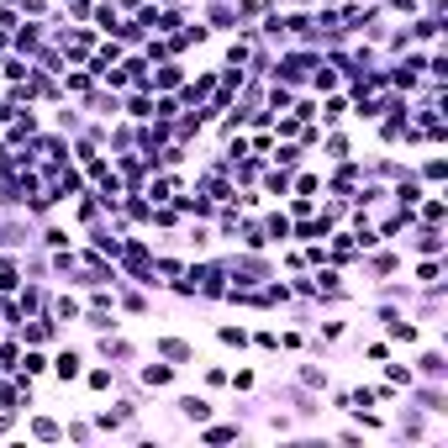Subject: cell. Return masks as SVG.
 <instances>
[{"instance_id":"7a4b0ae2","label":"cell","mask_w":448,"mask_h":448,"mask_svg":"<svg viewBox=\"0 0 448 448\" xmlns=\"http://www.w3.org/2000/svg\"><path fill=\"white\" fill-rule=\"evenodd\" d=\"M80 364H84V359L74 354V348H64V354H53V359H47V369H53V375H59L64 385H74V380H80Z\"/></svg>"},{"instance_id":"d6986e66","label":"cell","mask_w":448,"mask_h":448,"mask_svg":"<svg viewBox=\"0 0 448 448\" xmlns=\"http://www.w3.org/2000/svg\"><path fill=\"white\" fill-rule=\"evenodd\" d=\"M0 74H6V80H27V74H32V64H22V59H6V64H0Z\"/></svg>"},{"instance_id":"836d02e7","label":"cell","mask_w":448,"mask_h":448,"mask_svg":"<svg viewBox=\"0 0 448 448\" xmlns=\"http://www.w3.org/2000/svg\"><path fill=\"white\" fill-rule=\"evenodd\" d=\"M121 306H127L132 317H142V311H148V301H142V295H121Z\"/></svg>"},{"instance_id":"ffe728a7","label":"cell","mask_w":448,"mask_h":448,"mask_svg":"<svg viewBox=\"0 0 448 448\" xmlns=\"http://www.w3.org/2000/svg\"><path fill=\"white\" fill-rule=\"evenodd\" d=\"M100 354H106V359H132V348L121 338H100Z\"/></svg>"},{"instance_id":"8992f818","label":"cell","mask_w":448,"mask_h":448,"mask_svg":"<svg viewBox=\"0 0 448 448\" xmlns=\"http://www.w3.org/2000/svg\"><path fill=\"white\" fill-rule=\"evenodd\" d=\"M154 348H158V354H164V359H174V364H190V359H195V348H190L185 338H158Z\"/></svg>"},{"instance_id":"5bb4252c","label":"cell","mask_w":448,"mask_h":448,"mask_svg":"<svg viewBox=\"0 0 448 448\" xmlns=\"http://www.w3.org/2000/svg\"><path fill=\"white\" fill-rule=\"evenodd\" d=\"M264 237H269V243H285V237H290V216H280V211H274L269 222H264Z\"/></svg>"},{"instance_id":"d590c367","label":"cell","mask_w":448,"mask_h":448,"mask_svg":"<svg viewBox=\"0 0 448 448\" xmlns=\"http://www.w3.org/2000/svg\"><path fill=\"white\" fill-rule=\"evenodd\" d=\"M311 206H317L311 195H295V201H290V211H295V216H311Z\"/></svg>"},{"instance_id":"d4e9b609","label":"cell","mask_w":448,"mask_h":448,"mask_svg":"<svg viewBox=\"0 0 448 448\" xmlns=\"http://www.w3.org/2000/svg\"><path fill=\"white\" fill-rule=\"evenodd\" d=\"M111 380H117V375H111L106 364H95V369H90V390H111Z\"/></svg>"},{"instance_id":"5b68a950","label":"cell","mask_w":448,"mask_h":448,"mask_svg":"<svg viewBox=\"0 0 448 448\" xmlns=\"http://www.w3.org/2000/svg\"><path fill=\"white\" fill-rule=\"evenodd\" d=\"M174 84H185V69H179L174 59H164L158 74H148V90H174Z\"/></svg>"},{"instance_id":"30bf717a","label":"cell","mask_w":448,"mask_h":448,"mask_svg":"<svg viewBox=\"0 0 448 448\" xmlns=\"http://www.w3.org/2000/svg\"><path fill=\"white\" fill-rule=\"evenodd\" d=\"M90 111H95V117H121V100L106 95V90H90Z\"/></svg>"},{"instance_id":"83f0119b","label":"cell","mask_w":448,"mask_h":448,"mask_svg":"<svg viewBox=\"0 0 448 448\" xmlns=\"http://www.w3.org/2000/svg\"><path fill=\"white\" fill-rule=\"evenodd\" d=\"M396 269V253H375V259H369V274H390Z\"/></svg>"},{"instance_id":"9a60e30c","label":"cell","mask_w":448,"mask_h":448,"mask_svg":"<svg viewBox=\"0 0 448 448\" xmlns=\"http://www.w3.org/2000/svg\"><path fill=\"white\" fill-rule=\"evenodd\" d=\"M422 222H427V227L443 222V195H422Z\"/></svg>"},{"instance_id":"9c48e42d","label":"cell","mask_w":448,"mask_h":448,"mask_svg":"<svg viewBox=\"0 0 448 448\" xmlns=\"http://www.w3.org/2000/svg\"><path fill=\"white\" fill-rule=\"evenodd\" d=\"M269 158H274V164H285V169H295L301 158H306V148H301V142H285V148L274 142V148H269Z\"/></svg>"},{"instance_id":"f1b7e54d","label":"cell","mask_w":448,"mask_h":448,"mask_svg":"<svg viewBox=\"0 0 448 448\" xmlns=\"http://www.w3.org/2000/svg\"><path fill=\"white\" fill-rule=\"evenodd\" d=\"M385 380H390V385H412V369H401V364H385Z\"/></svg>"},{"instance_id":"ac0fdd59","label":"cell","mask_w":448,"mask_h":448,"mask_svg":"<svg viewBox=\"0 0 448 448\" xmlns=\"http://www.w3.org/2000/svg\"><path fill=\"white\" fill-rule=\"evenodd\" d=\"M422 375H427V380H443V375H448L443 354H422Z\"/></svg>"},{"instance_id":"44dd1931","label":"cell","mask_w":448,"mask_h":448,"mask_svg":"<svg viewBox=\"0 0 448 448\" xmlns=\"http://www.w3.org/2000/svg\"><path fill=\"white\" fill-rule=\"evenodd\" d=\"M117 22H121L117 6H100V11H95V27H100V32H117Z\"/></svg>"},{"instance_id":"8fae6325","label":"cell","mask_w":448,"mask_h":448,"mask_svg":"<svg viewBox=\"0 0 448 448\" xmlns=\"http://www.w3.org/2000/svg\"><path fill=\"white\" fill-rule=\"evenodd\" d=\"M422 195H427V190H422V179H406V174H401V185H396V201H401L406 211H412V206L422 201Z\"/></svg>"},{"instance_id":"6da1fadb","label":"cell","mask_w":448,"mask_h":448,"mask_svg":"<svg viewBox=\"0 0 448 448\" xmlns=\"http://www.w3.org/2000/svg\"><path fill=\"white\" fill-rule=\"evenodd\" d=\"M322 64V53H290V59H280V80H290V84H301V80H311V69Z\"/></svg>"},{"instance_id":"cb8c5ba5","label":"cell","mask_w":448,"mask_h":448,"mask_svg":"<svg viewBox=\"0 0 448 448\" xmlns=\"http://www.w3.org/2000/svg\"><path fill=\"white\" fill-rule=\"evenodd\" d=\"M216 338H222L227 348H243V343H248V332H243V327H216Z\"/></svg>"},{"instance_id":"e575fe53","label":"cell","mask_w":448,"mask_h":448,"mask_svg":"<svg viewBox=\"0 0 448 448\" xmlns=\"http://www.w3.org/2000/svg\"><path fill=\"white\" fill-rule=\"evenodd\" d=\"M290 190H295V195H311V190H317V174H301V179H295Z\"/></svg>"},{"instance_id":"ba28073f","label":"cell","mask_w":448,"mask_h":448,"mask_svg":"<svg viewBox=\"0 0 448 448\" xmlns=\"http://www.w3.org/2000/svg\"><path fill=\"white\" fill-rule=\"evenodd\" d=\"M27 433H32V438H43V443H59V438H64V427L53 422V417H32V422H27Z\"/></svg>"},{"instance_id":"484cf974","label":"cell","mask_w":448,"mask_h":448,"mask_svg":"<svg viewBox=\"0 0 448 448\" xmlns=\"http://www.w3.org/2000/svg\"><path fill=\"white\" fill-rule=\"evenodd\" d=\"M206 443H232V438H237V427H206Z\"/></svg>"},{"instance_id":"f546056e","label":"cell","mask_w":448,"mask_h":448,"mask_svg":"<svg viewBox=\"0 0 448 448\" xmlns=\"http://www.w3.org/2000/svg\"><path fill=\"white\" fill-rule=\"evenodd\" d=\"M327 154L332 158H348V137H343V132H332V137H327Z\"/></svg>"},{"instance_id":"7402d4cb","label":"cell","mask_w":448,"mask_h":448,"mask_svg":"<svg viewBox=\"0 0 448 448\" xmlns=\"http://www.w3.org/2000/svg\"><path fill=\"white\" fill-rule=\"evenodd\" d=\"M290 100H295V95L285 90V84H274V90H269V111H290Z\"/></svg>"},{"instance_id":"d6a6232c","label":"cell","mask_w":448,"mask_h":448,"mask_svg":"<svg viewBox=\"0 0 448 448\" xmlns=\"http://www.w3.org/2000/svg\"><path fill=\"white\" fill-rule=\"evenodd\" d=\"M417 280H422V285H438V264H433V259L417 264Z\"/></svg>"},{"instance_id":"277c9868","label":"cell","mask_w":448,"mask_h":448,"mask_svg":"<svg viewBox=\"0 0 448 448\" xmlns=\"http://www.w3.org/2000/svg\"><path fill=\"white\" fill-rule=\"evenodd\" d=\"M174 406H179V417H185V422H211V412H216L206 396H179Z\"/></svg>"},{"instance_id":"603a6c76","label":"cell","mask_w":448,"mask_h":448,"mask_svg":"<svg viewBox=\"0 0 448 448\" xmlns=\"http://www.w3.org/2000/svg\"><path fill=\"white\" fill-rule=\"evenodd\" d=\"M264 190L269 195H290V174H264Z\"/></svg>"},{"instance_id":"e0dca14e","label":"cell","mask_w":448,"mask_h":448,"mask_svg":"<svg viewBox=\"0 0 448 448\" xmlns=\"http://www.w3.org/2000/svg\"><path fill=\"white\" fill-rule=\"evenodd\" d=\"M301 385H311V390H327V369H317V364H301Z\"/></svg>"},{"instance_id":"1f68e13d","label":"cell","mask_w":448,"mask_h":448,"mask_svg":"<svg viewBox=\"0 0 448 448\" xmlns=\"http://www.w3.org/2000/svg\"><path fill=\"white\" fill-rule=\"evenodd\" d=\"M43 243H47V248H64V243H69V232H64V227H47Z\"/></svg>"},{"instance_id":"4dcf8cb0","label":"cell","mask_w":448,"mask_h":448,"mask_svg":"<svg viewBox=\"0 0 448 448\" xmlns=\"http://www.w3.org/2000/svg\"><path fill=\"white\" fill-rule=\"evenodd\" d=\"M422 406H427V412H448V406H443V390H422Z\"/></svg>"},{"instance_id":"4316f807","label":"cell","mask_w":448,"mask_h":448,"mask_svg":"<svg viewBox=\"0 0 448 448\" xmlns=\"http://www.w3.org/2000/svg\"><path fill=\"white\" fill-rule=\"evenodd\" d=\"M443 174H448V169H443V158H427V164H422V179H427V185H438Z\"/></svg>"},{"instance_id":"8d00e7d4","label":"cell","mask_w":448,"mask_h":448,"mask_svg":"<svg viewBox=\"0 0 448 448\" xmlns=\"http://www.w3.org/2000/svg\"><path fill=\"white\" fill-rule=\"evenodd\" d=\"M22 11H32V16H43V11H47V0H22Z\"/></svg>"},{"instance_id":"3957f363","label":"cell","mask_w":448,"mask_h":448,"mask_svg":"<svg viewBox=\"0 0 448 448\" xmlns=\"http://www.w3.org/2000/svg\"><path fill=\"white\" fill-rule=\"evenodd\" d=\"M37 43H43V22H22L11 32V47H16V53H27V59L37 53Z\"/></svg>"},{"instance_id":"52a82bcc","label":"cell","mask_w":448,"mask_h":448,"mask_svg":"<svg viewBox=\"0 0 448 448\" xmlns=\"http://www.w3.org/2000/svg\"><path fill=\"white\" fill-rule=\"evenodd\" d=\"M121 111H127V117H137V121H148V117H154V90H137L132 100H121Z\"/></svg>"},{"instance_id":"2e32d148","label":"cell","mask_w":448,"mask_h":448,"mask_svg":"<svg viewBox=\"0 0 448 448\" xmlns=\"http://www.w3.org/2000/svg\"><path fill=\"white\" fill-rule=\"evenodd\" d=\"M53 322H80V301H53Z\"/></svg>"},{"instance_id":"4fadbf2b","label":"cell","mask_w":448,"mask_h":448,"mask_svg":"<svg viewBox=\"0 0 448 448\" xmlns=\"http://www.w3.org/2000/svg\"><path fill=\"white\" fill-rule=\"evenodd\" d=\"M169 380H174V364H148L142 369V385H154V390H164Z\"/></svg>"},{"instance_id":"7c38bea8","label":"cell","mask_w":448,"mask_h":448,"mask_svg":"<svg viewBox=\"0 0 448 448\" xmlns=\"http://www.w3.org/2000/svg\"><path fill=\"white\" fill-rule=\"evenodd\" d=\"M412 248H417V253H443V232H438V227H422Z\"/></svg>"}]
</instances>
